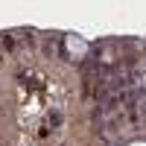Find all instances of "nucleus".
<instances>
[{"label":"nucleus","mask_w":146,"mask_h":146,"mask_svg":"<svg viewBox=\"0 0 146 146\" xmlns=\"http://www.w3.org/2000/svg\"><path fill=\"white\" fill-rule=\"evenodd\" d=\"M58 123H62V114H58V111H50V114H47V126H58Z\"/></svg>","instance_id":"obj_1"},{"label":"nucleus","mask_w":146,"mask_h":146,"mask_svg":"<svg viewBox=\"0 0 146 146\" xmlns=\"http://www.w3.org/2000/svg\"><path fill=\"white\" fill-rule=\"evenodd\" d=\"M53 50H56V44H53V41H47V44H44V53H47V56H53Z\"/></svg>","instance_id":"obj_2"},{"label":"nucleus","mask_w":146,"mask_h":146,"mask_svg":"<svg viewBox=\"0 0 146 146\" xmlns=\"http://www.w3.org/2000/svg\"><path fill=\"white\" fill-rule=\"evenodd\" d=\"M0 62H3V53H0Z\"/></svg>","instance_id":"obj_3"},{"label":"nucleus","mask_w":146,"mask_h":146,"mask_svg":"<svg viewBox=\"0 0 146 146\" xmlns=\"http://www.w3.org/2000/svg\"><path fill=\"white\" fill-rule=\"evenodd\" d=\"M0 146H3V143H0Z\"/></svg>","instance_id":"obj_4"}]
</instances>
